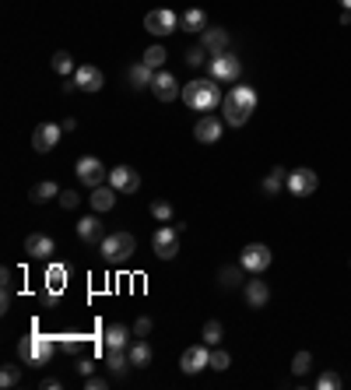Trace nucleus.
<instances>
[{
  "label": "nucleus",
  "instance_id": "20",
  "mask_svg": "<svg viewBox=\"0 0 351 390\" xmlns=\"http://www.w3.org/2000/svg\"><path fill=\"white\" fill-rule=\"evenodd\" d=\"M102 222H99V211L95 215H84L81 222H77V239L81 243H102Z\"/></svg>",
  "mask_w": 351,
  "mask_h": 390
},
{
  "label": "nucleus",
  "instance_id": "10",
  "mask_svg": "<svg viewBox=\"0 0 351 390\" xmlns=\"http://www.w3.org/2000/svg\"><path fill=\"white\" fill-rule=\"evenodd\" d=\"M225 117H214V113H204L197 123H194V137L201 141V144H218L221 141V134H225Z\"/></svg>",
  "mask_w": 351,
  "mask_h": 390
},
{
  "label": "nucleus",
  "instance_id": "24",
  "mask_svg": "<svg viewBox=\"0 0 351 390\" xmlns=\"http://www.w3.org/2000/svg\"><path fill=\"white\" fill-rule=\"evenodd\" d=\"M180 29H187V32H204V29H208V15H204L201 8H187L183 18H180Z\"/></svg>",
  "mask_w": 351,
  "mask_h": 390
},
{
  "label": "nucleus",
  "instance_id": "8",
  "mask_svg": "<svg viewBox=\"0 0 351 390\" xmlns=\"http://www.w3.org/2000/svg\"><path fill=\"white\" fill-rule=\"evenodd\" d=\"M208 70H211V77H214V81H228V84L242 77V63H239V57H232L228 50H225V53H218V57H211Z\"/></svg>",
  "mask_w": 351,
  "mask_h": 390
},
{
  "label": "nucleus",
  "instance_id": "1",
  "mask_svg": "<svg viewBox=\"0 0 351 390\" xmlns=\"http://www.w3.org/2000/svg\"><path fill=\"white\" fill-rule=\"evenodd\" d=\"M253 110H256V91L249 84H232L228 95L221 99V117L228 127H242L253 117Z\"/></svg>",
  "mask_w": 351,
  "mask_h": 390
},
{
  "label": "nucleus",
  "instance_id": "36",
  "mask_svg": "<svg viewBox=\"0 0 351 390\" xmlns=\"http://www.w3.org/2000/svg\"><path fill=\"white\" fill-rule=\"evenodd\" d=\"M151 218L162 222V225L172 222V204H169V201H151Z\"/></svg>",
  "mask_w": 351,
  "mask_h": 390
},
{
  "label": "nucleus",
  "instance_id": "34",
  "mask_svg": "<svg viewBox=\"0 0 351 390\" xmlns=\"http://www.w3.org/2000/svg\"><path fill=\"white\" fill-rule=\"evenodd\" d=\"M0 278H4V296H0V306H11V292H15V271L11 267H4V271H0Z\"/></svg>",
  "mask_w": 351,
  "mask_h": 390
},
{
  "label": "nucleus",
  "instance_id": "17",
  "mask_svg": "<svg viewBox=\"0 0 351 390\" xmlns=\"http://www.w3.org/2000/svg\"><path fill=\"white\" fill-rule=\"evenodd\" d=\"M116 197H120V190L113 186V183H102V186H92V211H99V215H106V211H113L116 208Z\"/></svg>",
  "mask_w": 351,
  "mask_h": 390
},
{
  "label": "nucleus",
  "instance_id": "40",
  "mask_svg": "<svg viewBox=\"0 0 351 390\" xmlns=\"http://www.w3.org/2000/svg\"><path fill=\"white\" fill-rule=\"evenodd\" d=\"M309 369H313V355H309V352H299V355L292 359V373H295V376H306Z\"/></svg>",
  "mask_w": 351,
  "mask_h": 390
},
{
  "label": "nucleus",
  "instance_id": "39",
  "mask_svg": "<svg viewBox=\"0 0 351 390\" xmlns=\"http://www.w3.org/2000/svg\"><path fill=\"white\" fill-rule=\"evenodd\" d=\"M228 366H232V355H228V352H221V348L214 345V348H211V369H218V373H225Z\"/></svg>",
  "mask_w": 351,
  "mask_h": 390
},
{
  "label": "nucleus",
  "instance_id": "15",
  "mask_svg": "<svg viewBox=\"0 0 351 390\" xmlns=\"http://www.w3.org/2000/svg\"><path fill=\"white\" fill-rule=\"evenodd\" d=\"M74 84H77L81 91L92 95V91H99V88L106 84V77H102V70H99L95 63H81V67L74 70Z\"/></svg>",
  "mask_w": 351,
  "mask_h": 390
},
{
  "label": "nucleus",
  "instance_id": "29",
  "mask_svg": "<svg viewBox=\"0 0 351 390\" xmlns=\"http://www.w3.org/2000/svg\"><path fill=\"white\" fill-rule=\"evenodd\" d=\"M130 362H134V369H144V366H151V345L148 341H130Z\"/></svg>",
  "mask_w": 351,
  "mask_h": 390
},
{
  "label": "nucleus",
  "instance_id": "28",
  "mask_svg": "<svg viewBox=\"0 0 351 390\" xmlns=\"http://www.w3.org/2000/svg\"><path fill=\"white\" fill-rule=\"evenodd\" d=\"M242 271H246L242 264H239V267H235V264H232V267H221V271H218V285H221L225 292H232V288L246 285V281H242Z\"/></svg>",
  "mask_w": 351,
  "mask_h": 390
},
{
  "label": "nucleus",
  "instance_id": "6",
  "mask_svg": "<svg viewBox=\"0 0 351 390\" xmlns=\"http://www.w3.org/2000/svg\"><path fill=\"white\" fill-rule=\"evenodd\" d=\"M151 250L158 260H172L176 253H180V225H162L155 236H151Z\"/></svg>",
  "mask_w": 351,
  "mask_h": 390
},
{
  "label": "nucleus",
  "instance_id": "44",
  "mask_svg": "<svg viewBox=\"0 0 351 390\" xmlns=\"http://www.w3.org/2000/svg\"><path fill=\"white\" fill-rule=\"evenodd\" d=\"M84 387H88V390H106V376H95V373L84 376Z\"/></svg>",
  "mask_w": 351,
  "mask_h": 390
},
{
  "label": "nucleus",
  "instance_id": "16",
  "mask_svg": "<svg viewBox=\"0 0 351 390\" xmlns=\"http://www.w3.org/2000/svg\"><path fill=\"white\" fill-rule=\"evenodd\" d=\"M109 183H113L120 193H137V190H141V176H137V169H130V165L109 169Z\"/></svg>",
  "mask_w": 351,
  "mask_h": 390
},
{
  "label": "nucleus",
  "instance_id": "33",
  "mask_svg": "<svg viewBox=\"0 0 351 390\" xmlns=\"http://www.w3.org/2000/svg\"><path fill=\"white\" fill-rule=\"evenodd\" d=\"M221 334H225V331H221V324H218V320H208V324H204V334H201V341L214 348V345L221 341Z\"/></svg>",
  "mask_w": 351,
  "mask_h": 390
},
{
  "label": "nucleus",
  "instance_id": "3",
  "mask_svg": "<svg viewBox=\"0 0 351 390\" xmlns=\"http://www.w3.org/2000/svg\"><path fill=\"white\" fill-rule=\"evenodd\" d=\"M56 348H60V345H56L49 334H29V338L18 341V355H22L25 366H46V362L53 359Z\"/></svg>",
  "mask_w": 351,
  "mask_h": 390
},
{
  "label": "nucleus",
  "instance_id": "46",
  "mask_svg": "<svg viewBox=\"0 0 351 390\" xmlns=\"http://www.w3.org/2000/svg\"><path fill=\"white\" fill-rule=\"evenodd\" d=\"M60 127H63V130H77V120H74V117H67V120H63Z\"/></svg>",
  "mask_w": 351,
  "mask_h": 390
},
{
  "label": "nucleus",
  "instance_id": "37",
  "mask_svg": "<svg viewBox=\"0 0 351 390\" xmlns=\"http://www.w3.org/2000/svg\"><path fill=\"white\" fill-rule=\"evenodd\" d=\"M56 345H60V352H67V355H77V352L84 348V338H77V334H63Z\"/></svg>",
  "mask_w": 351,
  "mask_h": 390
},
{
  "label": "nucleus",
  "instance_id": "26",
  "mask_svg": "<svg viewBox=\"0 0 351 390\" xmlns=\"http://www.w3.org/2000/svg\"><path fill=\"white\" fill-rule=\"evenodd\" d=\"M285 183H288V172H285L281 165H274L267 176H263V183H260V186H263V193H267V197H274V193H278Z\"/></svg>",
  "mask_w": 351,
  "mask_h": 390
},
{
  "label": "nucleus",
  "instance_id": "25",
  "mask_svg": "<svg viewBox=\"0 0 351 390\" xmlns=\"http://www.w3.org/2000/svg\"><path fill=\"white\" fill-rule=\"evenodd\" d=\"M53 197H60V186H56L53 179L36 183V186H32V193H29V201H32V204H46V201H53Z\"/></svg>",
  "mask_w": 351,
  "mask_h": 390
},
{
  "label": "nucleus",
  "instance_id": "42",
  "mask_svg": "<svg viewBox=\"0 0 351 390\" xmlns=\"http://www.w3.org/2000/svg\"><path fill=\"white\" fill-rule=\"evenodd\" d=\"M77 201H81V197H77V190H60V208L70 211V208H77Z\"/></svg>",
  "mask_w": 351,
  "mask_h": 390
},
{
  "label": "nucleus",
  "instance_id": "23",
  "mask_svg": "<svg viewBox=\"0 0 351 390\" xmlns=\"http://www.w3.org/2000/svg\"><path fill=\"white\" fill-rule=\"evenodd\" d=\"M102 338H106V348H130L134 331H130V327H123V324H109Z\"/></svg>",
  "mask_w": 351,
  "mask_h": 390
},
{
  "label": "nucleus",
  "instance_id": "12",
  "mask_svg": "<svg viewBox=\"0 0 351 390\" xmlns=\"http://www.w3.org/2000/svg\"><path fill=\"white\" fill-rule=\"evenodd\" d=\"M151 91H155V99H158V103H176V99H183V84L176 81L169 70H155Z\"/></svg>",
  "mask_w": 351,
  "mask_h": 390
},
{
  "label": "nucleus",
  "instance_id": "22",
  "mask_svg": "<svg viewBox=\"0 0 351 390\" xmlns=\"http://www.w3.org/2000/svg\"><path fill=\"white\" fill-rule=\"evenodd\" d=\"M106 366H109L113 376H127V369L134 362H130V352L127 348H106Z\"/></svg>",
  "mask_w": 351,
  "mask_h": 390
},
{
  "label": "nucleus",
  "instance_id": "14",
  "mask_svg": "<svg viewBox=\"0 0 351 390\" xmlns=\"http://www.w3.org/2000/svg\"><path fill=\"white\" fill-rule=\"evenodd\" d=\"M60 134H63L60 123H39V127L32 130V148L46 155V151H53V148L60 144Z\"/></svg>",
  "mask_w": 351,
  "mask_h": 390
},
{
  "label": "nucleus",
  "instance_id": "27",
  "mask_svg": "<svg viewBox=\"0 0 351 390\" xmlns=\"http://www.w3.org/2000/svg\"><path fill=\"white\" fill-rule=\"evenodd\" d=\"M151 81H155V67H148L144 60H137L130 67V84L134 88H151Z\"/></svg>",
  "mask_w": 351,
  "mask_h": 390
},
{
  "label": "nucleus",
  "instance_id": "47",
  "mask_svg": "<svg viewBox=\"0 0 351 390\" xmlns=\"http://www.w3.org/2000/svg\"><path fill=\"white\" fill-rule=\"evenodd\" d=\"M341 8H344V11H351V0H341Z\"/></svg>",
  "mask_w": 351,
  "mask_h": 390
},
{
  "label": "nucleus",
  "instance_id": "21",
  "mask_svg": "<svg viewBox=\"0 0 351 390\" xmlns=\"http://www.w3.org/2000/svg\"><path fill=\"white\" fill-rule=\"evenodd\" d=\"M56 246H53V239L49 236H42V232H32L29 239H25V253L32 257V260H49V253H53Z\"/></svg>",
  "mask_w": 351,
  "mask_h": 390
},
{
  "label": "nucleus",
  "instance_id": "45",
  "mask_svg": "<svg viewBox=\"0 0 351 390\" xmlns=\"http://www.w3.org/2000/svg\"><path fill=\"white\" fill-rule=\"evenodd\" d=\"M134 334H137V338H148V334H151V320H148V317H141V320L134 324Z\"/></svg>",
  "mask_w": 351,
  "mask_h": 390
},
{
  "label": "nucleus",
  "instance_id": "32",
  "mask_svg": "<svg viewBox=\"0 0 351 390\" xmlns=\"http://www.w3.org/2000/svg\"><path fill=\"white\" fill-rule=\"evenodd\" d=\"M18 383H22V366H4V369H0V387H4V390H11Z\"/></svg>",
  "mask_w": 351,
  "mask_h": 390
},
{
  "label": "nucleus",
  "instance_id": "38",
  "mask_svg": "<svg viewBox=\"0 0 351 390\" xmlns=\"http://www.w3.org/2000/svg\"><path fill=\"white\" fill-rule=\"evenodd\" d=\"M208 57H211V53H208L204 46H194V50H187V67H204V63H211Z\"/></svg>",
  "mask_w": 351,
  "mask_h": 390
},
{
  "label": "nucleus",
  "instance_id": "31",
  "mask_svg": "<svg viewBox=\"0 0 351 390\" xmlns=\"http://www.w3.org/2000/svg\"><path fill=\"white\" fill-rule=\"evenodd\" d=\"M53 70H56L60 77H67V74H74V70H77L67 50H60V53H53Z\"/></svg>",
  "mask_w": 351,
  "mask_h": 390
},
{
  "label": "nucleus",
  "instance_id": "2",
  "mask_svg": "<svg viewBox=\"0 0 351 390\" xmlns=\"http://www.w3.org/2000/svg\"><path fill=\"white\" fill-rule=\"evenodd\" d=\"M183 103H187L190 110H197V113H211V110H218V103H221L218 81H214V77H197V81L183 84Z\"/></svg>",
  "mask_w": 351,
  "mask_h": 390
},
{
  "label": "nucleus",
  "instance_id": "7",
  "mask_svg": "<svg viewBox=\"0 0 351 390\" xmlns=\"http://www.w3.org/2000/svg\"><path fill=\"white\" fill-rule=\"evenodd\" d=\"M176 29H180V18H176V11L172 8H155V11H148L144 15V32H151V36H172Z\"/></svg>",
  "mask_w": 351,
  "mask_h": 390
},
{
  "label": "nucleus",
  "instance_id": "4",
  "mask_svg": "<svg viewBox=\"0 0 351 390\" xmlns=\"http://www.w3.org/2000/svg\"><path fill=\"white\" fill-rule=\"evenodd\" d=\"M99 250H102V260L106 264H127L134 253H137V239L130 236V232H109V236H102V243H99Z\"/></svg>",
  "mask_w": 351,
  "mask_h": 390
},
{
  "label": "nucleus",
  "instance_id": "30",
  "mask_svg": "<svg viewBox=\"0 0 351 390\" xmlns=\"http://www.w3.org/2000/svg\"><path fill=\"white\" fill-rule=\"evenodd\" d=\"M63 285H67V267H60V264H49V271H46V292H63Z\"/></svg>",
  "mask_w": 351,
  "mask_h": 390
},
{
  "label": "nucleus",
  "instance_id": "5",
  "mask_svg": "<svg viewBox=\"0 0 351 390\" xmlns=\"http://www.w3.org/2000/svg\"><path fill=\"white\" fill-rule=\"evenodd\" d=\"M74 172H77V183H84V186H102V183H109V169H106V162L95 158V155L77 158V162H74Z\"/></svg>",
  "mask_w": 351,
  "mask_h": 390
},
{
  "label": "nucleus",
  "instance_id": "9",
  "mask_svg": "<svg viewBox=\"0 0 351 390\" xmlns=\"http://www.w3.org/2000/svg\"><path fill=\"white\" fill-rule=\"evenodd\" d=\"M239 264H242L246 271H253V274H263V271L274 264V253H271V246H263V243H249V246L242 250Z\"/></svg>",
  "mask_w": 351,
  "mask_h": 390
},
{
  "label": "nucleus",
  "instance_id": "13",
  "mask_svg": "<svg viewBox=\"0 0 351 390\" xmlns=\"http://www.w3.org/2000/svg\"><path fill=\"white\" fill-rule=\"evenodd\" d=\"M211 366V345H190L187 352H183V359H180V369L187 373V376H197L201 369H208Z\"/></svg>",
  "mask_w": 351,
  "mask_h": 390
},
{
  "label": "nucleus",
  "instance_id": "19",
  "mask_svg": "<svg viewBox=\"0 0 351 390\" xmlns=\"http://www.w3.org/2000/svg\"><path fill=\"white\" fill-rule=\"evenodd\" d=\"M201 46H204L211 57H218V53H225V50H228V32H225V29H218V25H208V29L201 32Z\"/></svg>",
  "mask_w": 351,
  "mask_h": 390
},
{
  "label": "nucleus",
  "instance_id": "18",
  "mask_svg": "<svg viewBox=\"0 0 351 390\" xmlns=\"http://www.w3.org/2000/svg\"><path fill=\"white\" fill-rule=\"evenodd\" d=\"M242 296H246V306H253V310H263V306L271 303V288H267V281L253 278V281H246V285H242Z\"/></svg>",
  "mask_w": 351,
  "mask_h": 390
},
{
  "label": "nucleus",
  "instance_id": "43",
  "mask_svg": "<svg viewBox=\"0 0 351 390\" xmlns=\"http://www.w3.org/2000/svg\"><path fill=\"white\" fill-rule=\"evenodd\" d=\"M77 373H81V376H92V373H95V359H92V355L77 359Z\"/></svg>",
  "mask_w": 351,
  "mask_h": 390
},
{
  "label": "nucleus",
  "instance_id": "11",
  "mask_svg": "<svg viewBox=\"0 0 351 390\" xmlns=\"http://www.w3.org/2000/svg\"><path fill=\"white\" fill-rule=\"evenodd\" d=\"M288 193H292V197H309V193H316V186H320V176L313 172V169H292L288 172Z\"/></svg>",
  "mask_w": 351,
  "mask_h": 390
},
{
  "label": "nucleus",
  "instance_id": "35",
  "mask_svg": "<svg viewBox=\"0 0 351 390\" xmlns=\"http://www.w3.org/2000/svg\"><path fill=\"white\" fill-rule=\"evenodd\" d=\"M165 57H169V53H165V46H148V50H144V63H148V67H155V70L165 63Z\"/></svg>",
  "mask_w": 351,
  "mask_h": 390
},
{
  "label": "nucleus",
  "instance_id": "41",
  "mask_svg": "<svg viewBox=\"0 0 351 390\" xmlns=\"http://www.w3.org/2000/svg\"><path fill=\"white\" fill-rule=\"evenodd\" d=\"M316 387H320V390H337V387H341V376H337V373H323V376L316 380Z\"/></svg>",
  "mask_w": 351,
  "mask_h": 390
}]
</instances>
